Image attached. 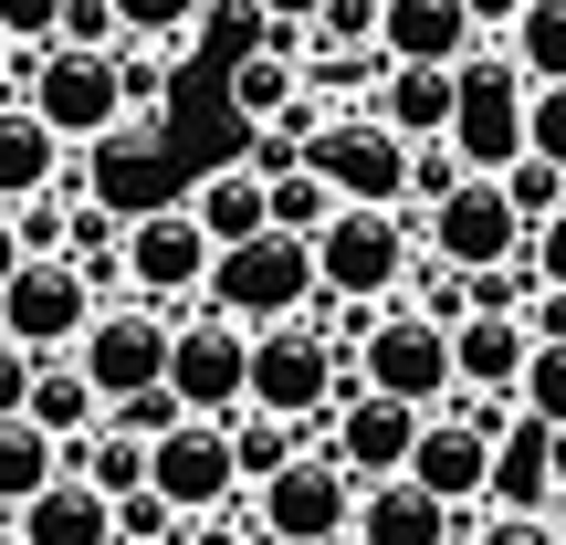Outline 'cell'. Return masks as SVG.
Wrapping results in <instances>:
<instances>
[{
  "label": "cell",
  "mask_w": 566,
  "mask_h": 545,
  "mask_svg": "<svg viewBox=\"0 0 566 545\" xmlns=\"http://www.w3.org/2000/svg\"><path fill=\"white\" fill-rule=\"evenodd\" d=\"M32 263V252H21V231H11V210H0V294H11V273Z\"/></svg>",
  "instance_id": "cell-44"
},
{
  "label": "cell",
  "mask_w": 566,
  "mask_h": 545,
  "mask_svg": "<svg viewBox=\"0 0 566 545\" xmlns=\"http://www.w3.org/2000/svg\"><path fill=\"white\" fill-rule=\"evenodd\" d=\"M231 451H242V483L263 493L273 472H294V462H304L315 441H304V420H273V409H242V420H231Z\"/></svg>",
  "instance_id": "cell-28"
},
{
  "label": "cell",
  "mask_w": 566,
  "mask_h": 545,
  "mask_svg": "<svg viewBox=\"0 0 566 545\" xmlns=\"http://www.w3.org/2000/svg\"><path fill=\"white\" fill-rule=\"evenodd\" d=\"M315 263H325V294L336 304H378L388 315V304H409V283H420L430 231H420V210H336Z\"/></svg>",
  "instance_id": "cell-3"
},
{
  "label": "cell",
  "mask_w": 566,
  "mask_h": 545,
  "mask_svg": "<svg viewBox=\"0 0 566 545\" xmlns=\"http://www.w3.org/2000/svg\"><path fill=\"white\" fill-rule=\"evenodd\" d=\"M420 430H430V409H399V399H378V388H346L325 420H304V441L325 451V462H346L357 483H409V451H420Z\"/></svg>",
  "instance_id": "cell-6"
},
{
  "label": "cell",
  "mask_w": 566,
  "mask_h": 545,
  "mask_svg": "<svg viewBox=\"0 0 566 545\" xmlns=\"http://www.w3.org/2000/svg\"><path fill=\"white\" fill-rule=\"evenodd\" d=\"M294 105H304V53H273V42H263V53L231 63V116H242V126H283Z\"/></svg>",
  "instance_id": "cell-25"
},
{
  "label": "cell",
  "mask_w": 566,
  "mask_h": 545,
  "mask_svg": "<svg viewBox=\"0 0 566 545\" xmlns=\"http://www.w3.org/2000/svg\"><path fill=\"white\" fill-rule=\"evenodd\" d=\"M32 378H42V357L0 346V420H32Z\"/></svg>",
  "instance_id": "cell-40"
},
{
  "label": "cell",
  "mask_w": 566,
  "mask_h": 545,
  "mask_svg": "<svg viewBox=\"0 0 566 545\" xmlns=\"http://www.w3.org/2000/svg\"><path fill=\"white\" fill-rule=\"evenodd\" d=\"M189 210H200V231L221 252H242V242H263V231H273V179L252 158H221V168L189 179Z\"/></svg>",
  "instance_id": "cell-19"
},
{
  "label": "cell",
  "mask_w": 566,
  "mask_h": 545,
  "mask_svg": "<svg viewBox=\"0 0 566 545\" xmlns=\"http://www.w3.org/2000/svg\"><path fill=\"white\" fill-rule=\"evenodd\" d=\"M63 53H126L116 0H74V11H63Z\"/></svg>",
  "instance_id": "cell-37"
},
{
  "label": "cell",
  "mask_w": 566,
  "mask_h": 545,
  "mask_svg": "<svg viewBox=\"0 0 566 545\" xmlns=\"http://www.w3.org/2000/svg\"><path fill=\"white\" fill-rule=\"evenodd\" d=\"M0 545H21V535H11V525H0Z\"/></svg>",
  "instance_id": "cell-46"
},
{
  "label": "cell",
  "mask_w": 566,
  "mask_h": 545,
  "mask_svg": "<svg viewBox=\"0 0 566 545\" xmlns=\"http://www.w3.org/2000/svg\"><path fill=\"white\" fill-rule=\"evenodd\" d=\"M409 158H420V147H409L399 126H378L367 105H357V116H336L315 147H304V168H315L346 210H409Z\"/></svg>",
  "instance_id": "cell-7"
},
{
  "label": "cell",
  "mask_w": 566,
  "mask_h": 545,
  "mask_svg": "<svg viewBox=\"0 0 566 545\" xmlns=\"http://www.w3.org/2000/svg\"><path fill=\"white\" fill-rule=\"evenodd\" d=\"M504 53L525 63V84H566V0H535V11L504 32Z\"/></svg>",
  "instance_id": "cell-29"
},
{
  "label": "cell",
  "mask_w": 566,
  "mask_h": 545,
  "mask_svg": "<svg viewBox=\"0 0 566 545\" xmlns=\"http://www.w3.org/2000/svg\"><path fill=\"white\" fill-rule=\"evenodd\" d=\"M504 200H514V221H525V231H546L556 210H566V168H546V158L504 168Z\"/></svg>",
  "instance_id": "cell-32"
},
{
  "label": "cell",
  "mask_w": 566,
  "mask_h": 545,
  "mask_svg": "<svg viewBox=\"0 0 566 545\" xmlns=\"http://www.w3.org/2000/svg\"><path fill=\"white\" fill-rule=\"evenodd\" d=\"M357 472L346 462H325V451H304L294 472H273L263 493H252V525H263L273 545H346L357 535Z\"/></svg>",
  "instance_id": "cell-11"
},
{
  "label": "cell",
  "mask_w": 566,
  "mask_h": 545,
  "mask_svg": "<svg viewBox=\"0 0 566 545\" xmlns=\"http://www.w3.org/2000/svg\"><path fill=\"white\" fill-rule=\"evenodd\" d=\"M367 116H378V126H399L409 147H451V116H462V74H388Z\"/></svg>",
  "instance_id": "cell-22"
},
{
  "label": "cell",
  "mask_w": 566,
  "mask_h": 545,
  "mask_svg": "<svg viewBox=\"0 0 566 545\" xmlns=\"http://www.w3.org/2000/svg\"><path fill=\"white\" fill-rule=\"evenodd\" d=\"M179 325L189 315H158V304H105L95 315V336H84V378H95V399L105 409H126V399H147V388H168V346H179Z\"/></svg>",
  "instance_id": "cell-10"
},
{
  "label": "cell",
  "mask_w": 566,
  "mask_h": 545,
  "mask_svg": "<svg viewBox=\"0 0 566 545\" xmlns=\"http://www.w3.org/2000/svg\"><path fill=\"white\" fill-rule=\"evenodd\" d=\"M525 420H546V430H566V346H535V367H525Z\"/></svg>",
  "instance_id": "cell-36"
},
{
  "label": "cell",
  "mask_w": 566,
  "mask_h": 545,
  "mask_svg": "<svg viewBox=\"0 0 566 545\" xmlns=\"http://www.w3.org/2000/svg\"><path fill=\"white\" fill-rule=\"evenodd\" d=\"M11 95L32 105L42 126H53L63 147H116V137H137V105H126V74H116V53H21V74H11Z\"/></svg>",
  "instance_id": "cell-1"
},
{
  "label": "cell",
  "mask_w": 566,
  "mask_h": 545,
  "mask_svg": "<svg viewBox=\"0 0 566 545\" xmlns=\"http://www.w3.org/2000/svg\"><path fill=\"white\" fill-rule=\"evenodd\" d=\"M53 189H74V147H63L32 105H0V210H32V200H53Z\"/></svg>",
  "instance_id": "cell-18"
},
{
  "label": "cell",
  "mask_w": 566,
  "mask_h": 545,
  "mask_svg": "<svg viewBox=\"0 0 566 545\" xmlns=\"http://www.w3.org/2000/svg\"><path fill=\"white\" fill-rule=\"evenodd\" d=\"M409 315L420 325H441V336H462L483 304H472V273H451V263H420V283H409Z\"/></svg>",
  "instance_id": "cell-31"
},
{
  "label": "cell",
  "mask_w": 566,
  "mask_h": 545,
  "mask_svg": "<svg viewBox=\"0 0 566 545\" xmlns=\"http://www.w3.org/2000/svg\"><path fill=\"white\" fill-rule=\"evenodd\" d=\"M462 189H472V168L451 158V147H420V158H409V210H420V221H430L441 200H462Z\"/></svg>",
  "instance_id": "cell-34"
},
{
  "label": "cell",
  "mask_w": 566,
  "mask_h": 545,
  "mask_svg": "<svg viewBox=\"0 0 566 545\" xmlns=\"http://www.w3.org/2000/svg\"><path fill=\"white\" fill-rule=\"evenodd\" d=\"M357 378L378 388V399H399V409H451V399H462V357H451V336L420 325L409 304L357 346Z\"/></svg>",
  "instance_id": "cell-12"
},
{
  "label": "cell",
  "mask_w": 566,
  "mask_h": 545,
  "mask_svg": "<svg viewBox=\"0 0 566 545\" xmlns=\"http://www.w3.org/2000/svg\"><path fill=\"white\" fill-rule=\"evenodd\" d=\"M493 451H504V430L451 399V409H430L420 451H409V483H420L430 504H451V514H483L493 504Z\"/></svg>",
  "instance_id": "cell-15"
},
{
  "label": "cell",
  "mask_w": 566,
  "mask_h": 545,
  "mask_svg": "<svg viewBox=\"0 0 566 545\" xmlns=\"http://www.w3.org/2000/svg\"><path fill=\"white\" fill-rule=\"evenodd\" d=\"M95 315H105V294H95V273H84V263H21L11 294H0V346L63 367V357H84Z\"/></svg>",
  "instance_id": "cell-5"
},
{
  "label": "cell",
  "mask_w": 566,
  "mask_h": 545,
  "mask_svg": "<svg viewBox=\"0 0 566 545\" xmlns=\"http://www.w3.org/2000/svg\"><path fill=\"white\" fill-rule=\"evenodd\" d=\"M116 535H126V545H179L189 525H179V504L147 483V493H126V504H116Z\"/></svg>",
  "instance_id": "cell-35"
},
{
  "label": "cell",
  "mask_w": 566,
  "mask_h": 545,
  "mask_svg": "<svg viewBox=\"0 0 566 545\" xmlns=\"http://www.w3.org/2000/svg\"><path fill=\"white\" fill-rule=\"evenodd\" d=\"M336 357H346V346L325 336L315 315L252 336V409H273V420H325V409L357 388V378H336Z\"/></svg>",
  "instance_id": "cell-9"
},
{
  "label": "cell",
  "mask_w": 566,
  "mask_h": 545,
  "mask_svg": "<svg viewBox=\"0 0 566 545\" xmlns=\"http://www.w3.org/2000/svg\"><path fill=\"white\" fill-rule=\"evenodd\" d=\"M325 11H336V0H252V21H273V32H315Z\"/></svg>",
  "instance_id": "cell-41"
},
{
  "label": "cell",
  "mask_w": 566,
  "mask_h": 545,
  "mask_svg": "<svg viewBox=\"0 0 566 545\" xmlns=\"http://www.w3.org/2000/svg\"><path fill=\"white\" fill-rule=\"evenodd\" d=\"M462 11H472V32H483V42H504V32H514V21H525V11H535V0H462Z\"/></svg>",
  "instance_id": "cell-42"
},
{
  "label": "cell",
  "mask_w": 566,
  "mask_h": 545,
  "mask_svg": "<svg viewBox=\"0 0 566 545\" xmlns=\"http://www.w3.org/2000/svg\"><path fill=\"white\" fill-rule=\"evenodd\" d=\"M147 483L179 504V525H210V514H231L242 504V451H231V420H179L158 441V462H147Z\"/></svg>",
  "instance_id": "cell-14"
},
{
  "label": "cell",
  "mask_w": 566,
  "mask_h": 545,
  "mask_svg": "<svg viewBox=\"0 0 566 545\" xmlns=\"http://www.w3.org/2000/svg\"><path fill=\"white\" fill-rule=\"evenodd\" d=\"M525 158L566 168V84H535V147H525Z\"/></svg>",
  "instance_id": "cell-39"
},
{
  "label": "cell",
  "mask_w": 566,
  "mask_h": 545,
  "mask_svg": "<svg viewBox=\"0 0 566 545\" xmlns=\"http://www.w3.org/2000/svg\"><path fill=\"white\" fill-rule=\"evenodd\" d=\"M11 74H21V42H11V32H0V95H11Z\"/></svg>",
  "instance_id": "cell-45"
},
{
  "label": "cell",
  "mask_w": 566,
  "mask_h": 545,
  "mask_svg": "<svg viewBox=\"0 0 566 545\" xmlns=\"http://www.w3.org/2000/svg\"><path fill=\"white\" fill-rule=\"evenodd\" d=\"M420 231H430V263H451V273H504V263H535V231L514 221L504 179H472L462 200H441Z\"/></svg>",
  "instance_id": "cell-16"
},
{
  "label": "cell",
  "mask_w": 566,
  "mask_h": 545,
  "mask_svg": "<svg viewBox=\"0 0 566 545\" xmlns=\"http://www.w3.org/2000/svg\"><path fill=\"white\" fill-rule=\"evenodd\" d=\"M147 462H158V441H137V430H95V441H74V451H63V472H74V483H95L105 504L147 493Z\"/></svg>",
  "instance_id": "cell-26"
},
{
  "label": "cell",
  "mask_w": 566,
  "mask_h": 545,
  "mask_svg": "<svg viewBox=\"0 0 566 545\" xmlns=\"http://www.w3.org/2000/svg\"><path fill=\"white\" fill-rule=\"evenodd\" d=\"M210 273H221V242L200 231V210H189V200L126 231V294H137V304H158V315H200Z\"/></svg>",
  "instance_id": "cell-8"
},
{
  "label": "cell",
  "mask_w": 566,
  "mask_h": 545,
  "mask_svg": "<svg viewBox=\"0 0 566 545\" xmlns=\"http://www.w3.org/2000/svg\"><path fill=\"white\" fill-rule=\"evenodd\" d=\"M472 545H566V525H556V514H483Z\"/></svg>",
  "instance_id": "cell-38"
},
{
  "label": "cell",
  "mask_w": 566,
  "mask_h": 545,
  "mask_svg": "<svg viewBox=\"0 0 566 545\" xmlns=\"http://www.w3.org/2000/svg\"><path fill=\"white\" fill-rule=\"evenodd\" d=\"M74 189L95 210H116L126 231L158 221V210H179V200H168V179H158V158H147V126H137V137H116V147H95V158L74 168Z\"/></svg>",
  "instance_id": "cell-20"
},
{
  "label": "cell",
  "mask_w": 566,
  "mask_h": 545,
  "mask_svg": "<svg viewBox=\"0 0 566 545\" xmlns=\"http://www.w3.org/2000/svg\"><path fill=\"white\" fill-rule=\"evenodd\" d=\"M535 273H546V283H556V294H566V210H556V221H546V231H535Z\"/></svg>",
  "instance_id": "cell-43"
},
{
  "label": "cell",
  "mask_w": 566,
  "mask_h": 545,
  "mask_svg": "<svg viewBox=\"0 0 566 545\" xmlns=\"http://www.w3.org/2000/svg\"><path fill=\"white\" fill-rule=\"evenodd\" d=\"M168 388H179L189 420H242L252 409V336L200 304V315L179 325V346H168Z\"/></svg>",
  "instance_id": "cell-13"
},
{
  "label": "cell",
  "mask_w": 566,
  "mask_h": 545,
  "mask_svg": "<svg viewBox=\"0 0 566 545\" xmlns=\"http://www.w3.org/2000/svg\"><path fill=\"white\" fill-rule=\"evenodd\" d=\"M32 430H53L63 451H74V441H95V430H105V399H95V378H84L74 357H63V367H42V378H32Z\"/></svg>",
  "instance_id": "cell-27"
},
{
  "label": "cell",
  "mask_w": 566,
  "mask_h": 545,
  "mask_svg": "<svg viewBox=\"0 0 566 545\" xmlns=\"http://www.w3.org/2000/svg\"><path fill=\"white\" fill-rule=\"evenodd\" d=\"M200 304L221 325H242V336H273V325H304L325 304V263H315V242H294V231H263V242L221 252V273H210Z\"/></svg>",
  "instance_id": "cell-2"
},
{
  "label": "cell",
  "mask_w": 566,
  "mask_h": 545,
  "mask_svg": "<svg viewBox=\"0 0 566 545\" xmlns=\"http://www.w3.org/2000/svg\"><path fill=\"white\" fill-rule=\"evenodd\" d=\"M11 535H21V545H126V535H116V504H105L95 483H74V472H63V483L42 493Z\"/></svg>",
  "instance_id": "cell-23"
},
{
  "label": "cell",
  "mask_w": 566,
  "mask_h": 545,
  "mask_svg": "<svg viewBox=\"0 0 566 545\" xmlns=\"http://www.w3.org/2000/svg\"><path fill=\"white\" fill-rule=\"evenodd\" d=\"M336 189L315 179V168H294V179H273V231H294V242H325V231H336Z\"/></svg>",
  "instance_id": "cell-30"
},
{
  "label": "cell",
  "mask_w": 566,
  "mask_h": 545,
  "mask_svg": "<svg viewBox=\"0 0 566 545\" xmlns=\"http://www.w3.org/2000/svg\"><path fill=\"white\" fill-rule=\"evenodd\" d=\"M378 53L399 63V74H462V63L483 53V32H472V11H462V0H388Z\"/></svg>",
  "instance_id": "cell-17"
},
{
  "label": "cell",
  "mask_w": 566,
  "mask_h": 545,
  "mask_svg": "<svg viewBox=\"0 0 566 545\" xmlns=\"http://www.w3.org/2000/svg\"><path fill=\"white\" fill-rule=\"evenodd\" d=\"M556 430L546 420H525V409H514L504 420V451H493V504L483 514H556Z\"/></svg>",
  "instance_id": "cell-21"
},
{
  "label": "cell",
  "mask_w": 566,
  "mask_h": 545,
  "mask_svg": "<svg viewBox=\"0 0 566 545\" xmlns=\"http://www.w3.org/2000/svg\"><path fill=\"white\" fill-rule=\"evenodd\" d=\"M200 11H210V0H116L126 42H189V32H200Z\"/></svg>",
  "instance_id": "cell-33"
},
{
  "label": "cell",
  "mask_w": 566,
  "mask_h": 545,
  "mask_svg": "<svg viewBox=\"0 0 566 545\" xmlns=\"http://www.w3.org/2000/svg\"><path fill=\"white\" fill-rule=\"evenodd\" d=\"M525 147H535V84H525V63H514L504 42H483V53L462 63L451 158H462L472 179H504V168H525Z\"/></svg>",
  "instance_id": "cell-4"
},
{
  "label": "cell",
  "mask_w": 566,
  "mask_h": 545,
  "mask_svg": "<svg viewBox=\"0 0 566 545\" xmlns=\"http://www.w3.org/2000/svg\"><path fill=\"white\" fill-rule=\"evenodd\" d=\"M53 483H63V441L32 420H0V525H21Z\"/></svg>",
  "instance_id": "cell-24"
},
{
  "label": "cell",
  "mask_w": 566,
  "mask_h": 545,
  "mask_svg": "<svg viewBox=\"0 0 566 545\" xmlns=\"http://www.w3.org/2000/svg\"><path fill=\"white\" fill-rule=\"evenodd\" d=\"M556 525H566V504H556Z\"/></svg>",
  "instance_id": "cell-47"
}]
</instances>
